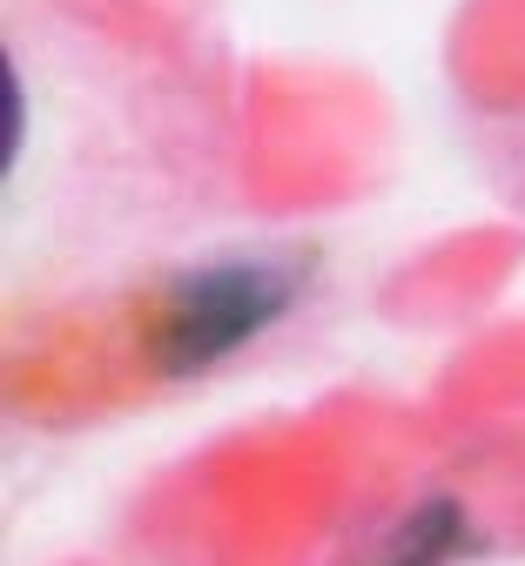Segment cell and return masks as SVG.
Listing matches in <instances>:
<instances>
[{"mask_svg": "<svg viewBox=\"0 0 525 566\" xmlns=\"http://www.w3.org/2000/svg\"><path fill=\"white\" fill-rule=\"evenodd\" d=\"M459 546H465L459 513H452V506H424V513H411V520L385 539V559H378V566H444Z\"/></svg>", "mask_w": 525, "mask_h": 566, "instance_id": "2", "label": "cell"}, {"mask_svg": "<svg viewBox=\"0 0 525 566\" xmlns=\"http://www.w3.org/2000/svg\"><path fill=\"white\" fill-rule=\"evenodd\" d=\"M290 297H296V263H276V256H230L209 270H182L148 297L135 350L156 378L216 371L230 350L263 337L290 311Z\"/></svg>", "mask_w": 525, "mask_h": 566, "instance_id": "1", "label": "cell"}]
</instances>
